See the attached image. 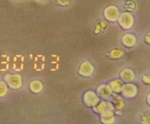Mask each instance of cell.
<instances>
[{"label":"cell","mask_w":150,"mask_h":124,"mask_svg":"<svg viewBox=\"0 0 150 124\" xmlns=\"http://www.w3.org/2000/svg\"><path fill=\"white\" fill-rule=\"evenodd\" d=\"M104 17L111 22L117 21L120 17V10L115 6H109L104 10Z\"/></svg>","instance_id":"3957f363"},{"label":"cell","mask_w":150,"mask_h":124,"mask_svg":"<svg viewBox=\"0 0 150 124\" xmlns=\"http://www.w3.org/2000/svg\"><path fill=\"white\" fill-rule=\"evenodd\" d=\"M60 61H61V58L58 54H52L50 55L48 59L49 71L51 72L57 71L59 69Z\"/></svg>","instance_id":"ba28073f"},{"label":"cell","mask_w":150,"mask_h":124,"mask_svg":"<svg viewBox=\"0 0 150 124\" xmlns=\"http://www.w3.org/2000/svg\"><path fill=\"white\" fill-rule=\"evenodd\" d=\"M45 55L42 54H37L33 58V69L36 71H42L45 69Z\"/></svg>","instance_id":"277c9868"},{"label":"cell","mask_w":150,"mask_h":124,"mask_svg":"<svg viewBox=\"0 0 150 124\" xmlns=\"http://www.w3.org/2000/svg\"><path fill=\"white\" fill-rule=\"evenodd\" d=\"M83 100H84L85 104L86 105L90 106H95L100 102L98 95L92 90H89V91L85 93L84 96H83Z\"/></svg>","instance_id":"52a82bcc"},{"label":"cell","mask_w":150,"mask_h":124,"mask_svg":"<svg viewBox=\"0 0 150 124\" xmlns=\"http://www.w3.org/2000/svg\"><path fill=\"white\" fill-rule=\"evenodd\" d=\"M4 80L10 88L19 89L22 86V77L18 74H7L4 75Z\"/></svg>","instance_id":"6da1fadb"},{"label":"cell","mask_w":150,"mask_h":124,"mask_svg":"<svg viewBox=\"0 0 150 124\" xmlns=\"http://www.w3.org/2000/svg\"><path fill=\"white\" fill-rule=\"evenodd\" d=\"M145 40H146V43H147V44L149 43V33L146 34V39H145Z\"/></svg>","instance_id":"7402d4cb"},{"label":"cell","mask_w":150,"mask_h":124,"mask_svg":"<svg viewBox=\"0 0 150 124\" xmlns=\"http://www.w3.org/2000/svg\"><path fill=\"white\" fill-rule=\"evenodd\" d=\"M29 89L31 91L35 93H40L43 90V84L39 80H32L29 84Z\"/></svg>","instance_id":"5bb4252c"},{"label":"cell","mask_w":150,"mask_h":124,"mask_svg":"<svg viewBox=\"0 0 150 124\" xmlns=\"http://www.w3.org/2000/svg\"><path fill=\"white\" fill-rule=\"evenodd\" d=\"M123 96L127 98H133L137 95L138 88L134 84L132 83H127L126 85H123L122 89Z\"/></svg>","instance_id":"9c48e42d"},{"label":"cell","mask_w":150,"mask_h":124,"mask_svg":"<svg viewBox=\"0 0 150 124\" xmlns=\"http://www.w3.org/2000/svg\"><path fill=\"white\" fill-rule=\"evenodd\" d=\"M10 69V57L9 55H1V62H0V70L2 72H5Z\"/></svg>","instance_id":"2e32d148"},{"label":"cell","mask_w":150,"mask_h":124,"mask_svg":"<svg viewBox=\"0 0 150 124\" xmlns=\"http://www.w3.org/2000/svg\"><path fill=\"white\" fill-rule=\"evenodd\" d=\"M110 105L112 108L111 109H115L119 110V109H121L124 106V101L122 100V99L120 96H114L111 99V102L110 103Z\"/></svg>","instance_id":"9a60e30c"},{"label":"cell","mask_w":150,"mask_h":124,"mask_svg":"<svg viewBox=\"0 0 150 124\" xmlns=\"http://www.w3.org/2000/svg\"><path fill=\"white\" fill-rule=\"evenodd\" d=\"M142 80H143V82L146 84L149 85V74H146V75H144L143 77H142Z\"/></svg>","instance_id":"44dd1931"},{"label":"cell","mask_w":150,"mask_h":124,"mask_svg":"<svg viewBox=\"0 0 150 124\" xmlns=\"http://www.w3.org/2000/svg\"><path fill=\"white\" fill-rule=\"evenodd\" d=\"M136 42H137V39H136V36L133 34L127 33L123 35L122 38V42L123 43V45L128 48H132L136 44Z\"/></svg>","instance_id":"8fae6325"},{"label":"cell","mask_w":150,"mask_h":124,"mask_svg":"<svg viewBox=\"0 0 150 124\" xmlns=\"http://www.w3.org/2000/svg\"><path fill=\"white\" fill-rule=\"evenodd\" d=\"M8 89L6 83L3 81H0V98L4 97L7 95Z\"/></svg>","instance_id":"ffe728a7"},{"label":"cell","mask_w":150,"mask_h":124,"mask_svg":"<svg viewBox=\"0 0 150 124\" xmlns=\"http://www.w3.org/2000/svg\"><path fill=\"white\" fill-rule=\"evenodd\" d=\"M97 94L103 99H108L112 94V90L108 85H100L97 89Z\"/></svg>","instance_id":"30bf717a"},{"label":"cell","mask_w":150,"mask_h":124,"mask_svg":"<svg viewBox=\"0 0 150 124\" xmlns=\"http://www.w3.org/2000/svg\"><path fill=\"white\" fill-rule=\"evenodd\" d=\"M107 103L105 102H102L100 104H98L97 105H95V107H94V109H95V112H98V113H101V112H103L104 110L107 109Z\"/></svg>","instance_id":"d6986e66"},{"label":"cell","mask_w":150,"mask_h":124,"mask_svg":"<svg viewBox=\"0 0 150 124\" xmlns=\"http://www.w3.org/2000/svg\"><path fill=\"white\" fill-rule=\"evenodd\" d=\"M101 120L104 123H113L115 121L114 114L111 109H105L103 112H101Z\"/></svg>","instance_id":"7c38bea8"},{"label":"cell","mask_w":150,"mask_h":124,"mask_svg":"<svg viewBox=\"0 0 150 124\" xmlns=\"http://www.w3.org/2000/svg\"><path fill=\"white\" fill-rule=\"evenodd\" d=\"M94 70L95 68L93 65L89 61H84L81 64L79 67V73L83 77H90L93 74Z\"/></svg>","instance_id":"5b68a950"},{"label":"cell","mask_w":150,"mask_h":124,"mask_svg":"<svg viewBox=\"0 0 150 124\" xmlns=\"http://www.w3.org/2000/svg\"><path fill=\"white\" fill-rule=\"evenodd\" d=\"M119 23L125 29H129L134 24V18L130 13H124L120 15L118 18Z\"/></svg>","instance_id":"7a4b0ae2"},{"label":"cell","mask_w":150,"mask_h":124,"mask_svg":"<svg viewBox=\"0 0 150 124\" xmlns=\"http://www.w3.org/2000/svg\"><path fill=\"white\" fill-rule=\"evenodd\" d=\"M110 58H113V59H117V58H120V57H122L123 55V52L120 49H113L111 50V52L109 53Z\"/></svg>","instance_id":"ac0fdd59"},{"label":"cell","mask_w":150,"mask_h":124,"mask_svg":"<svg viewBox=\"0 0 150 124\" xmlns=\"http://www.w3.org/2000/svg\"><path fill=\"white\" fill-rule=\"evenodd\" d=\"M109 86L113 91L119 93V92L122 91V89L123 87V83L121 80L116 79V80H113L112 81H111Z\"/></svg>","instance_id":"e0dca14e"},{"label":"cell","mask_w":150,"mask_h":124,"mask_svg":"<svg viewBox=\"0 0 150 124\" xmlns=\"http://www.w3.org/2000/svg\"><path fill=\"white\" fill-rule=\"evenodd\" d=\"M120 77L123 81L125 82H131L136 77L134 71L130 68H126L123 69L120 73Z\"/></svg>","instance_id":"4fadbf2b"},{"label":"cell","mask_w":150,"mask_h":124,"mask_svg":"<svg viewBox=\"0 0 150 124\" xmlns=\"http://www.w3.org/2000/svg\"><path fill=\"white\" fill-rule=\"evenodd\" d=\"M25 57L21 54H17L13 56L12 62V69L15 71H21L24 69Z\"/></svg>","instance_id":"8992f818"}]
</instances>
